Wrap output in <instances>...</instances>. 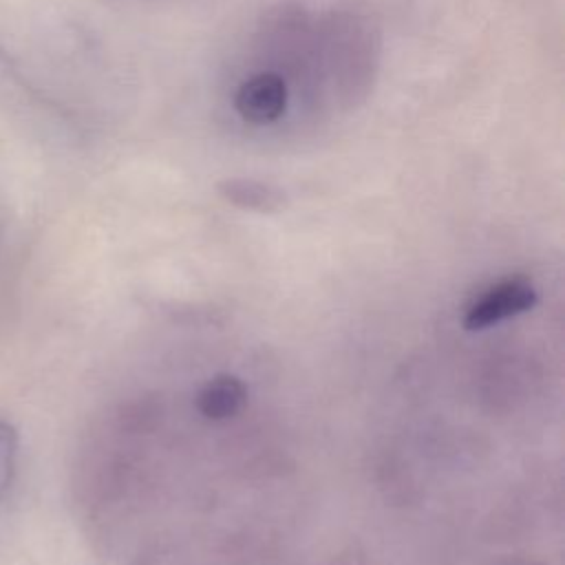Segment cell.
<instances>
[{
    "instance_id": "obj_1",
    "label": "cell",
    "mask_w": 565,
    "mask_h": 565,
    "mask_svg": "<svg viewBox=\"0 0 565 565\" xmlns=\"http://www.w3.org/2000/svg\"><path fill=\"white\" fill-rule=\"evenodd\" d=\"M539 296L534 285L523 276L503 278L483 289L463 311V327L468 331L488 329L508 318L530 311Z\"/></svg>"
},
{
    "instance_id": "obj_4",
    "label": "cell",
    "mask_w": 565,
    "mask_h": 565,
    "mask_svg": "<svg viewBox=\"0 0 565 565\" xmlns=\"http://www.w3.org/2000/svg\"><path fill=\"white\" fill-rule=\"evenodd\" d=\"M218 192L232 205L254 212H276L285 203L278 188L254 179H227L218 185Z\"/></svg>"
},
{
    "instance_id": "obj_5",
    "label": "cell",
    "mask_w": 565,
    "mask_h": 565,
    "mask_svg": "<svg viewBox=\"0 0 565 565\" xmlns=\"http://www.w3.org/2000/svg\"><path fill=\"white\" fill-rule=\"evenodd\" d=\"M15 457H18V433L11 424L0 422V501L11 486V479L15 472Z\"/></svg>"
},
{
    "instance_id": "obj_3",
    "label": "cell",
    "mask_w": 565,
    "mask_h": 565,
    "mask_svg": "<svg viewBox=\"0 0 565 565\" xmlns=\"http://www.w3.org/2000/svg\"><path fill=\"white\" fill-rule=\"evenodd\" d=\"M247 397L245 384L227 373L214 375L196 393V411L212 422H223L236 415Z\"/></svg>"
},
{
    "instance_id": "obj_2",
    "label": "cell",
    "mask_w": 565,
    "mask_h": 565,
    "mask_svg": "<svg viewBox=\"0 0 565 565\" xmlns=\"http://www.w3.org/2000/svg\"><path fill=\"white\" fill-rule=\"evenodd\" d=\"M234 106L245 121H276L287 108V86L274 73L254 75L238 86L234 95Z\"/></svg>"
}]
</instances>
